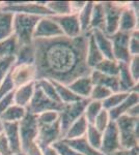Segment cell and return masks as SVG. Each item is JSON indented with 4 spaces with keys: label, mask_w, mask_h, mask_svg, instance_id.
Instances as JSON below:
<instances>
[{
    "label": "cell",
    "mask_w": 139,
    "mask_h": 155,
    "mask_svg": "<svg viewBox=\"0 0 139 155\" xmlns=\"http://www.w3.org/2000/svg\"><path fill=\"white\" fill-rule=\"evenodd\" d=\"M12 21L14 14L0 11V41L9 38L14 34Z\"/></svg>",
    "instance_id": "cell-26"
},
{
    "label": "cell",
    "mask_w": 139,
    "mask_h": 155,
    "mask_svg": "<svg viewBox=\"0 0 139 155\" xmlns=\"http://www.w3.org/2000/svg\"><path fill=\"white\" fill-rule=\"evenodd\" d=\"M35 88V81L16 88L14 91V104L19 107H25L28 106L29 101H31Z\"/></svg>",
    "instance_id": "cell-21"
},
{
    "label": "cell",
    "mask_w": 139,
    "mask_h": 155,
    "mask_svg": "<svg viewBox=\"0 0 139 155\" xmlns=\"http://www.w3.org/2000/svg\"><path fill=\"white\" fill-rule=\"evenodd\" d=\"M120 134V149H132L138 147V126L139 119L123 115L115 120Z\"/></svg>",
    "instance_id": "cell-2"
},
{
    "label": "cell",
    "mask_w": 139,
    "mask_h": 155,
    "mask_svg": "<svg viewBox=\"0 0 139 155\" xmlns=\"http://www.w3.org/2000/svg\"><path fill=\"white\" fill-rule=\"evenodd\" d=\"M103 59H105L103 57L102 53L100 52V50L97 47L95 42V39L90 33V31L88 32V45H87V52H86V63L87 66L90 69L95 68L96 66L102 61Z\"/></svg>",
    "instance_id": "cell-23"
},
{
    "label": "cell",
    "mask_w": 139,
    "mask_h": 155,
    "mask_svg": "<svg viewBox=\"0 0 139 155\" xmlns=\"http://www.w3.org/2000/svg\"><path fill=\"white\" fill-rule=\"evenodd\" d=\"M15 65V57H6L0 59V85L3 82L4 78L9 74L12 67Z\"/></svg>",
    "instance_id": "cell-41"
},
{
    "label": "cell",
    "mask_w": 139,
    "mask_h": 155,
    "mask_svg": "<svg viewBox=\"0 0 139 155\" xmlns=\"http://www.w3.org/2000/svg\"><path fill=\"white\" fill-rule=\"evenodd\" d=\"M113 92L110 89L106 88L104 86H96L92 87V93L89 96V101H105L107 97H109Z\"/></svg>",
    "instance_id": "cell-38"
},
{
    "label": "cell",
    "mask_w": 139,
    "mask_h": 155,
    "mask_svg": "<svg viewBox=\"0 0 139 155\" xmlns=\"http://www.w3.org/2000/svg\"><path fill=\"white\" fill-rule=\"evenodd\" d=\"M62 141H64L69 147L74 149L75 151L81 153L82 155H104L103 153H101L99 150H96L95 148H92V147L88 144L85 137H79V139H75V140L62 139Z\"/></svg>",
    "instance_id": "cell-22"
},
{
    "label": "cell",
    "mask_w": 139,
    "mask_h": 155,
    "mask_svg": "<svg viewBox=\"0 0 139 155\" xmlns=\"http://www.w3.org/2000/svg\"><path fill=\"white\" fill-rule=\"evenodd\" d=\"M37 137L35 143L41 149L51 146L54 142L61 140L59 119L49 125H37Z\"/></svg>",
    "instance_id": "cell-9"
},
{
    "label": "cell",
    "mask_w": 139,
    "mask_h": 155,
    "mask_svg": "<svg viewBox=\"0 0 139 155\" xmlns=\"http://www.w3.org/2000/svg\"><path fill=\"white\" fill-rule=\"evenodd\" d=\"M64 36V32L56 22L53 21L51 16L42 17L36 24L33 32V39L36 38H53Z\"/></svg>",
    "instance_id": "cell-11"
},
{
    "label": "cell",
    "mask_w": 139,
    "mask_h": 155,
    "mask_svg": "<svg viewBox=\"0 0 139 155\" xmlns=\"http://www.w3.org/2000/svg\"><path fill=\"white\" fill-rule=\"evenodd\" d=\"M51 147H53L56 150L58 155H82L81 153L75 151L74 149H72L71 147L68 146L62 140H58V141L54 142L51 145Z\"/></svg>",
    "instance_id": "cell-42"
},
{
    "label": "cell",
    "mask_w": 139,
    "mask_h": 155,
    "mask_svg": "<svg viewBox=\"0 0 139 155\" xmlns=\"http://www.w3.org/2000/svg\"><path fill=\"white\" fill-rule=\"evenodd\" d=\"M51 18L58 24L64 36L74 38L82 34L77 14H70L65 16H51Z\"/></svg>",
    "instance_id": "cell-12"
},
{
    "label": "cell",
    "mask_w": 139,
    "mask_h": 155,
    "mask_svg": "<svg viewBox=\"0 0 139 155\" xmlns=\"http://www.w3.org/2000/svg\"><path fill=\"white\" fill-rule=\"evenodd\" d=\"M139 101V96H138V91H132L130 92L129 96L125 99L123 102H120L118 106H116L115 107L111 109L108 111V115H109V119L111 121H115L118 117L126 115V113L128 112V110L134 104H138Z\"/></svg>",
    "instance_id": "cell-20"
},
{
    "label": "cell",
    "mask_w": 139,
    "mask_h": 155,
    "mask_svg": "<svg viewBox=\"0 0 139 155\" xmlns=\"http://www.w3.org/2000/svg\"><path fill=\"white\" fill-rule=\"evenodd\" d=\"M88 101H89V99H82L80 101L62 106V109L59 112V124L61 140L64 139V134H67L70 126L83 115L85 107L88 104Z\"/></svg>",
    "instance_id": "cell-5"
},
{
    "label": "cell",
    "mask_w": 139,
    "mask_h": 155,
    "mask_svg": "<svg viewBox=\"0 0 139 155\" xmlns=\"http://www.w3.org/2000/svg\"><path fill=\"white\" fill-rule=\"evenodd\" d=\"M22 155H23V154H22Z\"/></svg>",
    "instance_id": "cell-52"
},
{
    "label": "cell",
    "mask_w": 139,
    "mask_h": 155,
    "mask_svg": "<svg viewBox=\"0 0 139 155\" xmlns=\"http://www.w3.org/2000/svg\"><path fill=\"white\" fill-rule=\"evenodd\" d=\"M87 126L88 123L85 120L84 116L78 118L72 125L70 126V128L68 129L67 134H64V140H75V139H79V137H85L87 130Z\"/></svg>",
    "instance_id": "cell-24"
},
{
    "label": "cell",
    "mask_w": 139,
    "mask_h": 155,
    "mask_svg": "<svg viewBox=\"0 0 139 155\" xmlns=\"http://www.w3.org/2000/svg\"><path fill=\"white\" fill-rule=\"evenodd\" d=\"M102 110H103L102 101H88V104H86V107H85L83 116H84L85 120H86L89 125H93L96 117L98 116V114L100 113Z\"/></svg>",
    "instance_id": "cell-34"
},
{
    "label": "cell",
    "mask_w": 139,
    "mask_h": 155,
    "mask_svg": "<svg viewBox=\"0 0 139 155\" xmlns=\"http://www.w3.org/2000/svg\"><path fill=\"white\" fill-rule=\"evenodd\" d=\"M51 83H52L53 86H54L55 90H56L58 96H59L60 101H61L64 104H73V102H77V101H82L81 97L77 96L75 93H73V92L68 88V86H65V85L60 84V83L55 82V81H51Z\"/></svg>",
    "instance_id": "cell-28"
},
{
    "label": "cell",
    "mask_w": 139,
    "mask_h": 155,
    "mask_svg": "<svg viewBox=\"0 0 139 155\" xmlns=\"http://www.w3.org/2000/svg\"><path fill=\"white\" fill-rule=\"evenodd\" d=\"M138 111H139V104H136L128 110L126 115H128V116H130V117H134V118H138V114H139Z\"/></svg>",
    "instance_id": "cell-49"
},
{
    "label": "cell",
    "mask_w": 139,
    "mask_h": 155,
    "mask_svg": "<svg viewBox=\"0 0 139 155\" xmlns=\"http://www.w3.org/2000/svg\"><path fill=\"white\" fill-rule=\"evenodd\" d=\"M0 155H14L4 132H0Z\"/></svg>",
    "instance_id": "cell-46"
},
{
    "label": "cell",
    "mask_w": 139,
    "mask_h": 155,
    "mask_svg": "<svg viewBox=\"0 0 139 155\" xmlns=\"http://www.w3.org/2000/svg\"><path fill=\"white\" fill-rule=\"evenodd\" d=\"M93 69L104 74H107V76L117 77L118 72H120V64L115 60L103 59Z\"/></svg>",
    "instance_id": "cell-32"
},
{
    "label": "cell",
    "mask_w": 139,
    "mask_h": 155,
    "mask_svg": "<svg viewBox=\"0 0 139 155\" xmlns=\"http://www.w3.org/2000/svg\"><path fill=\"white\" fill-rule=\"evenodd\" d=\"M128 4L120 2H102L104 9V28L103 32L108 37L118 31V24L123 8Z\"/></svg>",
    "instance_id": "cell-6"
},
{
    "label": "cell",
    "mask_w": 139,
    "mask_h": 155,
    "mask_svg": "<svg viewBox=\"0 0 139 155\" xmlns=\"http://www.w3.org/2000/svg\"><path fill=\"white\" fill-rule=\"evenodd\" d=\"M110 155H138V147L132 149H118Z\"/></svg>",
    "instance_id": "cell-48"
},
{
    "label": "cell",
    "mask_w": 139,
    "mask_h": 155,
    "mask_svg": "<svg viewBox=\"0 0 139 155\" xmlns=\"http://www.w3.org/2000/svg\"><path fill=\"white\" fill-rule=\"evenodd\" d=\"M26 109L17 104H12L0 115V121L2 122H20L26 115Z\"/></svg>",
    "instance_id": "cell-27"
},
{
    "label": "cell",
    "mask_w": 139,
    "mask_h": 155,
    "mask_svg": "<svg viewBox=\"0 0 139 155\" xmlns=\"http://www.w3.org/2000/svg\"><path fill=\"white\" fill-rule=\"evenodd\" d=\"M59 119V112L56 111H48L42 114L36 115L37 125H49Z\"/></svg>",
    "instance_id": "cell-39"
},
{
    "label": "cell",
    "mask_w": 139,
    "mask_h": 155,
    "mask_svg": "<svg viewBox=\"0 0 139 155\" xmlns=\"http://www.w3.org/2000/svg\"><path fill=\"white\" fill-rule=\"evenodd\" d=\"M90 79H92V85H99V86H104L106 88L110 89L113 93L120 92V81L118 77L107 76L102 72L92 69L90 72Z\"/></svg>",
    "instance_id": "cell-18"
},
{
    "label": "cell",
    "mask_w": 139,
    "mask_h": 155,
    "mask_svg": "<svg viewBox=\"0 0 139 155\" xmlns=\"http://www.w3.org/2000/svg\"><path fill=\"white\" fill-rule=\"evenodd\" d=\"M16 88H15L14 84H12V81L11 79V74H9H9H6V77L4 78L3 82H2L1 85H0V99H2L5 95L12 92Z\"/></svg>",
    "instance_id": "cell-44"
},
{
    "label": "cell",
    "mask_w": 139,
    "mask_h": 155,
    "mask_svg": "<svg viewBox=\"0 0 139 155\" xmlns=\"http://www.w3.org/2000/svg\"><path fill=\"white\" fill-rule=\"evenodd\" d=\"M2 122V121H1ZM3 132L5 134L9 147L14 155H21V143H20L19 122H2Z\"/></svg>",
    "instance_id": "cell-15"
},
{
    "label": "cell",
    "mask_w": 139,
    "mask_h": 155,
    "mask_svg": "<svg viewBox=\"0 0 139 155\" xmlns=\"http://www.w3.org/2000/svg\"><path fill=\"white\" fill-rule=\"evenodd\" d=\"M14 91L5 95L2 99H0V115L3 113L7 107H9L12 104H14Z\"/></svg>",
    "instance_id": "cell-47"
},
{
    "label": "cell",
    "mask_w": 139,
    "mask_h": 155,
    "mask_svg": "<svg viewBox=\"0 0 139 155\" xmlns=\"http://www.w3.org/2000/svg\"><path fill=\"white\" fill-rule=\"evenodd\" d=\"M85 137H86L88 144H89L92 148L100 151L101 144H102V134L99 130H97V129L95 128V126L88 124Z\"/></svg>",
    "instance_id": "cell-37"
},
{
    "label": "cell",
    "mask_w": 139,
    "mask_h": 155,
    "mask_svg": "<svg viewBox=\"0 0 139 155\" xmlns=\"http://www.w3.org/2000/svg\"><path fill=\"white\" fill-rule=\"evenodd\" d=\"M118 149H120L118 129L115 122L110 120L109 124L102 134V144L100 152L104 155H110Z\"/></svg>",
    "instance_id": "cell-10"
},
{
    "label": "cell",
    "mask_w": 139,
    "mask_h": 155,
    "mask_svg": "<svg viewBox=\"0 0 139 155\" xmlns=\"http://www.w3.org/2000/svg\"><path fill=\"white\" fill-rule=\"evenodd\" d=\"M138 29V12L133 9L131 4H128L123 8L118 24V31L123 33H132Z\"/></svg>",
    "instance_id": "cell-14"
},
{
    "label": "cell",
    "mask_w": 139,
    "mask_h": 155,
    "mask_svg": "<svg viewBox=\"0 0 139 155\" xmlns=\"http://www.w3.org/2000/svg\"><path fill=\"white\" fill-rule=\"evenodd\" d=\"M1 5H2V2H0V7H1Z\"/></svg>",
    "instance_id": "cell-51"
},
{
    "label": "cell",
    "mask_w": 139,
    "mask_h": 155,
    "mask_svg": "<svg viewBox=\"0 0 139 155\" xmlns=\"http://www.w3.org/2000/svg\"><path fill=\"white\" fill-rule=\"evenodd\" d=\"M104 28V9L102 2H93L92 19H90V30L100 29L103 31Z\"/></svg>",
    "instance_id": "cell-31"
},
{
    "label": "cell",
    "mask_w": 139,
    "mask_h": 155,
    "mask_svg": "<svg viewBox=\"0 0 139 155\" xmlns=\"http://www.w3.org/2000/svg\"><path fill=\"white\" fill-rule=\"evenodd\" d=\"M93 2H86L85 6L78 14V20H79L80 28H81L82 34H86L90 31V19H92V11Z\"/></svg>",
    "instance_id": "cell-30"
},
{
    "label": "cell",
    "mask_w": 139,
    "mask_h": 155,
    "mask_svg": "<svg viewBox=\"0 0 139 155\" xmlns=\"http://www.w3.org/2000/svg\"><path fill=\"white\" fill-rule=\"evenodd\" d=\"M34 63V48L33 45H24L20 46L15 56V65L21 64H33Z\"/></svg>",
    "instance_id": "cell-25"
},
{
    "label": "cell",
    "mask_w": 139,
    "mask_h": 155,
    "mask_svg": "<svg viewBox=\"0 0 139 155\" xmlns=\"http://www.w3.org/2000/svg\"><path fill=\"white\" fill-rule=\"evenodd\" d=\"M41 150H42V154L43 155H58V153L56 152V150H55L51 146L45 147V148H43Z\"/></svg>",
    "instance_id": "cell-50"
},
{
    "label": "cell",
    "mask_w": 139,
    "mask_h": 155,
    "mask_svg": "<svg viewBox=\"0 0 139 155\" xmlns=\"http://www.w3.org/2000/svg\"><path fill=\"white\" fill-rule=\"evenodd\" d=\"M18 49H19V44L16 36L12 34L11 37L0 41V59L12 56L15 57Z\"/></svg>",
    "instance_id": "cell-29"
},
{
    "label": "cell",
    "mask_w": 139,
    "mask_h": 155,
    "mask_svg": "<svg viewBox=\"0 0 139 155\" xmlns=\"http://www.w3.org/2000/svg\"><path fill=\"white\" fill-rule=\"evenodd\" d=\"M21 155H22V154H21Z\"/></svg>",
    "instance_id": "cell-53"
},
{
    "label": "cell",
    "mask_w": 139,
    "mask_h": 155,
    "mask_svg": "<svg viewBox=\"0 0 139 155\" xmlns=\"http://www.w3.org/2000/svg\"><path fill=\"white\" fill-rule=\"evenodd\" d=\"M109 122H110V119H109V115H108V111L103 109L102 111L98 114V116L96 117L95 122H93V126H95V128L97 129V130L100 131L101 134H103L106 129V127H107V125L109 124Z\"/></svg>",
    "instance_id": "cell-40"
},
{
    "label": "cell",
    "mask_w": 139,
    "mask_h": 155,
    "mask_svg": "<svg viewBox=\"0 0 139 155\" xmlns=\"http://www.w3.org/2000/svg\"><path fill=\"white\" fill-rule=\"evenodd\" d=\"M109 38L111 41V44H112V53L115 61L129 64L131 58H132L130 52H129L130 34L117 31Z\"/></svg>",
    "instance_id": "cell-8"
},
{
    "label": "cell",
    "mask_w": 139,
    "mask_h": 155,
    "mask_svg": "<svg viewBox=\"0 0 139 155\" xmlns=\"http://www.w3.org/2000/svg\"><path fill=\"white\" fill-rule=\"evenodd\" d=\"M139 33L138 29L134 30L130 33V39H129V52L131 56H137L139 53Z\"/></svg>",
    "instance_id": "cell-43"
},
{
    "label": "cell",
    "mask_w": 139,
    "mask_h": 155,
    "mask_svg": "<svg viewBox=\"0 0 139 155\" xmlns=\"http://www.w3.org/2000/svg\"><path fill=\"white\" fill-rule=\"evenodd\" d=\"M90 33H92L96 45H97L101 53H102L103 57L105 59L114 60L112 53V44H111L109 37L100 29H92L90 30Z\"/></svg>",
    "instance_id": "cell-16"
},
{
    "label": "cell",
    "mask_w": 139,
    "mask_h": 155,
    "mask_svg": "<svg viewBox=\"0 0 139 155\" xmlns=\"http://www.w3.org/2000/svg\"><path fill=\"white\" fill-rule=\"evenodd\" d=\"M35 83H36L37 86L42 89V91L44 92L45 95H46L48 98H50L51 101L57 102V104H62V102L60 101L59 96H58L56 90H55L54 86L52 85L51 81L46 80V79H43V80H37V81H35Z\"/></svg>",
    "instance_id": "cell-35"
},
{
    "label": "cell",
    "mask_w": 139,
    "mask_h": 155,
    "mask_svg": "<svg viewBox=\"0 0 139 155\" xmlns=\"http://www.w3.org/2000/svg\"><path fill=\"white\" fill-rule=\"evenodd\" d=\"M128 66H129V71H130L133 80L136 83H138V80H139V56L138 55L137 56H132Z\"/></svg>",
    "instance_id": "cell-45"
},
{
    "label": "cell",
    "mask_w": 139,
    "mask_h": 155,
    "mask_svg": "<svg viewBox=\"0 0 139 155\" xmlns=\"http://www.w3.org/2000/svg\"><path fill=\"white\" fill-rule=\"evenodd\" d=\"M34 48L35 81L50 80L68 86L81 77L90 76L86 63L88 33L70 38H36Z\"/></svg>",
    "instance_id": "cell-1"
},
{
    "label": "cell",
    "mask_w": 139,
    "mask_h": 155,
    "mask_svg": "<svg viewBox=\"0 0 139 155\" xmlns=\"http://www.w3.org/2000/svg\"><path fill=\"white\" fill-rule=\"evenodd\" d=\"M46 7L53 16H65L72 14L70 1H50L46 3Z\"/></svg>",
    "instance_id": "cell-33"
},
{
    "label": "cell",
    "mask_w": 139,
    "mask_h": 155,
    "mask_svg": "<svg viewBox=\"0 0 139 155\" xmlns=\"http://www.w3.org/2000/svg\"><path fill=\"white\" fill-rule=\"evenodd\" d=\"M62 106H64L62 104H57V102L48 98L44 92L42 91V89L35 83L33 95H32V98L29 101L28 106L26 107V111L33 115H39L48 111L60 112Z\"/></svg>",
    "instance_id": "cell-7"
},
{
    "label": "cell",
    "mask_w": 139,
    "mask_h": 155,
    "mask_svg": "<svg viewBox=\"0 0 139 155\" xmlns=\"http://www.w3.org/2000/svg\"><path fill=\"white\" fill-rule=\"evenodd\" d=\"M11 79L15 88L35 81V67L34 64H21L14 65L9 71Z\"/></svg>",
    "instance_id": "cell-13"
},
{
    "label": "cell",
    "mask_w": 139,
    "mask_h": 155,
    "mask_svg": "<svg viewBox=\"0 0 139 155\" xmlns=\"http://www.w3.org/2000/svg\"><path fill=\"white\" fill-rule=\"evenodd\" d=\"M129 94H130V92H116V93H112L109 97H107L105 101H102L103 109L107 110V111L113 109V107L118 106L120 102L125 101L129 96Z\"/></svg>",
    "instance_id": "cell-36"
},
{
    "label": "cell",
    "mask_w": 139,
    "mask_h": 155,
    "mask_svg": "<svg viewBox=\"0 0 139 155\" xmlns=\"http://www.w3.org/2000/svg\"><path fill=\"white\" fill-rule=\"evenodd\" d=\"M120 72H118V81H120V92H132L138 91V83H136L129 71L127 63L118 62Z\"/></svg>",
    "instance_id": "cell-19"
},
{
    "label": "cell",
    "mask_w": 139,
    "mask_h": 155,
    "mask_svg": "<svg viewBox=\"0 0 139 155\" xmlns=\"http://www.w3.org/2000/svg\"><path fill=\"white\" fill-rule=\"evenodd\" d=\"M37 122L36 115L26 112L24 118L19 122L20 143H21V153L24 154L32 145L36 144L35 140L37 137Z\"/></svg>",
    "instance_id": "cell-4"
},
{
    "label": "cell",
    "mask_w": 139,
    "mask_h": 155,
    "mask_svg": "<svg viewBox=\"0 0 139 155\" xmlns=\"http://www.w3.org/2000/svg\"><path fill=\"white\" fill-rule=\"evenodd\" d=\"M42 17L25 14H14L12 29L20 46L30 45L33 41V32L35 26Z\"/></svg>",
    "instance_id": "cell-3"
},
{
    "label": "cell",
    "mask_w": 139,
    "mask_h": 155,
    "mask_svg": "<svg viewBox=\"0 0 139 155\" xmlns=\"http://www.w3.org/2000/svg\"><path fill=\"white\" fill-rule=\"evenodd\" d=\"M92 87L93 85L90 76L81 77L68 85V88L77 96L81 97L82 99H89Z\"/></svg>",
    "instance_id": "cell-17"
}]
</instances>
